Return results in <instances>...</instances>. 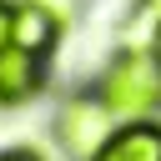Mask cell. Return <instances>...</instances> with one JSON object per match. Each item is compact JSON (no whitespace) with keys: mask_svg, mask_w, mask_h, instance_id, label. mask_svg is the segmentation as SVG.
I'll return each mask as SVG.
<instances>
[{"mask_svg":"<svg viewBox=\"0 0 161 161\" xmlns=\"http://www.w3.org/2000/svg\"><path fill=\"white\" fill-rule=\"evenodd\" d=\"M0 161H40V156H35V151H5Z\"/></svg>","mask_w":161,"mask_h":161,"instance_id":"8","label":"cell"},{"mask_svg":"<svg viewBox=\"0 0 161 161\" xmlns=\"http://www.w3.org/2000/svg\"><path fill=\"white\" fill-rule=\"evenodd\" d=\"M10 40L25 45V50H35V55H45V50H55V40H60V20H55L40 0H25V5H15Z\"/></svg>","mask_w":161,"mask_h":161,"instance_id":"5","label":"cell"},{"mask_svg":"<svg viewBox=\"0 0 161 161\" xmlns=\"http://www.w3.org/2000/svg\"><path fill=\"white\" fill-rule=\"evenodd\" d=\"M10 25H15V10L0 0V45H10Z\"/></svg>","mask_w":161,"mask_h":161,"instance_id":"7","label":"cell"},{"mask_svg":"<svg viewBox=\"0 0 161 161\" xmlns=\"http://www.w3.org/2000/svg\"><path fill=\"white\" fill-rule=\"evenodd\" d=\"M121 45H161V0H136L131 5Z\"/></svg>","mask_w":161,"mask_h":161,"instance_id":"6","label":"cell"},{"mask_svg":"<svg viewBox=\"0 0 161 161\" xmlns=\"http://www.w3.org/2000/svg\"><path fill=\"white\" fill-rule=\"evenodd\" d=\"M101 101L131 121L161 111V45H121L101 75Z\"/></svg>","mask_w":161,"mask_h":161,"instance_id":"1","label":"cell"},{"mask_svg":"<svg viewBox=\"0 0 161 161\" xmlns=\"http://www.w3.org/2000/svg\"><path fill=\"white\" fill-rule=\"evenodd\" d=\"M40 80H45V65H40L35 50H25V45H15V40L0 45V106H15V101H25V96H35Z\"/></svg>","mask_w":161,"mask_h":161,"instance_id":"4","label":"cell"},{"mask_svg":"<svg viewBox=\"0 0 161 161\" xmlns=\"http://www.w3.org/2000/svg\"><path fill=\"white\" fill-rule=\"evenodd\" d=\"M91 161H161V126L136 116L131 126H116Z\"/></svg>","mask_w":161,"mask_h":161,"instance_id":"3","label":"cell"},{"mask_svg":"<svg viewBox=\"0 0 161 161\" xmlns=\"http://www.w3.org/2000/svg\"><path fill=\"white\" fill-rule=\"evenodd\" d=\"M111 131H116V111H111L101 96H75V101L60 106V141H65L80 161H91Z\"/></svg>","mask_w":161,"mask_h":161,"instance_id":"2","label":"cell"}]
</instances>
